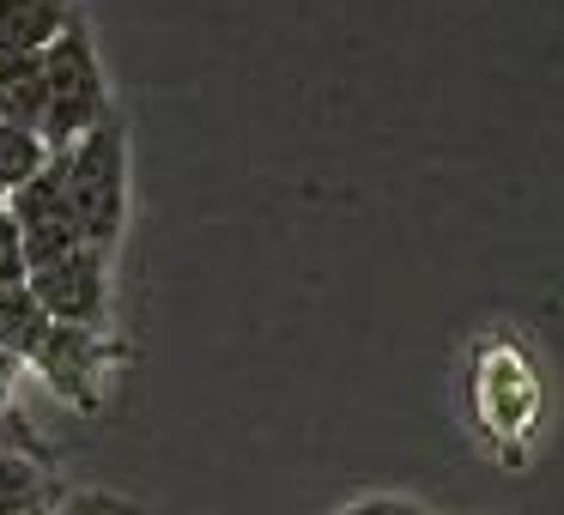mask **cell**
Returning <instances> with one entry per match:
<instances>
[{
  "instance_id": "8",
  "label": "cell",
  "mask_w": 564,
  "mask_h": 515,
  "mask_svg": "<svg viewBox=\"0 0 564 515\" xmlns=\"http://www.w3.org/2000/svg\"><path fill=\"white\" fill-rule=\"evenodd\" d=\"M43 50L37 55H0V122L43 128Z\"/></svg>"
},
{
  "instance_id": "10",
  "label": "cell",
  "mask_w": 564,
  "mask_h": 515,
  "mask_svg": "<svg viewBox=\"0 0 564 515\" xmlns=\"http://www.w3.org/2000/svg\"><path fill=\"white\" fill-rule=\"evenodd\" d=\"M43 164H50V140H43L37 128L0 122V200L13 195L19 183H31Z\"/></svg>"
},
{
  "instance_id": "9",
  "label": "cell",
  "mask_w": 564,
  "mask_h": 515,
  "mask_svg": "<svg viewBox=\"0 0 564 515\" xmlns=\"http://www.w3.org/2000/svg\"><path fill=\"white\" fill-rule=\"evenodd\" d=\"M43 333H50V316L31 297V285H0V346L13 358H31Z\"/></svg>"
},
{
  "instance_id": "12",
  "label": "cell",
  "mask_w": 564,
  "mask_h": 515,
  "mask_svg": "<svg viewBox=\"0 0 564 515\" xmlns=\"http://www.w3.org/2000/svg\"><path fill=\"white\" fill-rule=\"evenodd\" d=\"M31 261H25V237H19V219L13 207L0 200V285H25Z\"/></svg>"
},
{
  "instance_id": "5",
  "label": "cell",
  "mask_w": 564,
  "mask_h": 515,
  "mask_svg": "<svg viewBox=\"0 0 564 515\" xmlns=\"http://www.w3.org/2000/svg\"><path fill=\"white\" fill-rule=\"evenodd\" d=\"M7 207H13V219H19L31 267H43V261H55V255L86 243L79 224H74V207H67V152H50V164L7 195Z\"/></svg>"
},
{
  "instance_id": "14",
  "label": "cell",
  "mask_w": 564,
  "mask_h": 515,
  "mask_svg": "<svg viewBox=\"0 0 564 515\" xmlns=\"http://www.w3.org/2000/svg\"><path fill=\"white\" fill-rule=\"evenodd\" d=\"M19 376H25V358H13V352H7V346H0V413H13Z\"/></svg>"
},
{
  "instance_id": "6",
  "label": "cell",
  "mask_w": 564,
  "mask_h": 515,
  "mask_svg": "<svg viewBox=\"0 0 564 515\" xmlns=\"http://www.w3.org/2000/svg\"><path fill=\"white\" fill-rule=\"evenodd\" d=\"M62 497L55 454H31L19 442H0V515H25Z\"/></svg>"
},
{
  "instance_id": "11",
  "label": "cell",
  "mask_w": 564,
  "mask_h": 515,
  "mask_svg": "<svg viewBox=\"0 0 564 515\" xmlns=\"http://www.w3.org/2000/svg\"><path fill=\"white\" fill-rule=\"evenodd\" d=\"M25 515H147L140 503H128V497H98V491H74V497H55V503H43V509H25Z\"/></svg>"
},
{
  "instance_id": "3",
  "label": "cell",
  "mask_w": 564,
  "mask_h": 515,
  "mask_svg": "<svg viewBox=\"0 0 564 515\" xmlns=\"http://www.w3.org/2000/svg\"><path fill=\"white\" fill-rule=\"evenodd\" d=\"M110 364H116L110 328H74V321H50L37 352L25 358V370H37L43 388L62 394L79 413H98L104 406V376H110Z\"/></svg>"
},
{
  "instance_id": "4",
  "label": "cell",
  "mask_w": 564,
  "mask_h": 515,
  "mask_svg": "<svg viewBox=\"0 0 564 515\" xmlns=\"http://www.w3.org/2000/svg\"><path fill=\"white\" fill-rule=\"evenodd\" d=\"M31 297L43 304L50 321H74V328H110V249L79 243L67 255L43 261L25 273Z\"/></svg>"
},
{
  "instance_id": "1",
  "label": "cell",
  "mask_w": 564,
  "mask_h": 515,
  "mask_svg": "<svg viewBox=\"0 0 564 515\" xmlns=\"http://www.w3.org/2000/svg\"><path fill=\"white\" fill-rule=\"evenodd\" d=\"M67 207L86 243L116 249L128 224V134L116 116H104L67 146Z\"/></svg>"
},
{
  "instance_id": "2",
  "label": "cell",
  "mask_w": 564,
  "mask_h": 515,
  "mask_svg": "<svg viewBox=\"0 0 564 515\" xmlns=\"http://www.w3.org/2000/svg\"><path fill=\"white\" fill-rule=\"evenodd\" d=\"M43 128L37 134L50 140V152H67L86 128H98L110 116V86H104V67H98V50H91L79 13L67 19V31L43 50Z\"/></svg>"
},
{
  "instance_id": "13",
  "label": "cell",
  "mask_w": 564,
  "mask_h": 515,
  "mask_svg": "<svg viewBox=\"0 0 564 515\" xmlns=\"http://www.w3.org/2000/svg\"><path fill=\"white\" fill-rule=\"evenodd\" d=\"M334 515H425L413 497H358V503H346V509H334Z\"/></svg>"
},
{
  "instance_id": "7",
  "label": "cell",
  "mask_w": 564,
  "mask_h": 515,
  "mask_svg": "<svg viewBox=\"0 0 564 515\" xmlns=\"http://www.w3.org/2000/svg\"><path fill=\"white\" fill-rule=\"evenodd\" d=\"M74 19V0H0V55H37Z\"/></svg>"
}]
</instances>
